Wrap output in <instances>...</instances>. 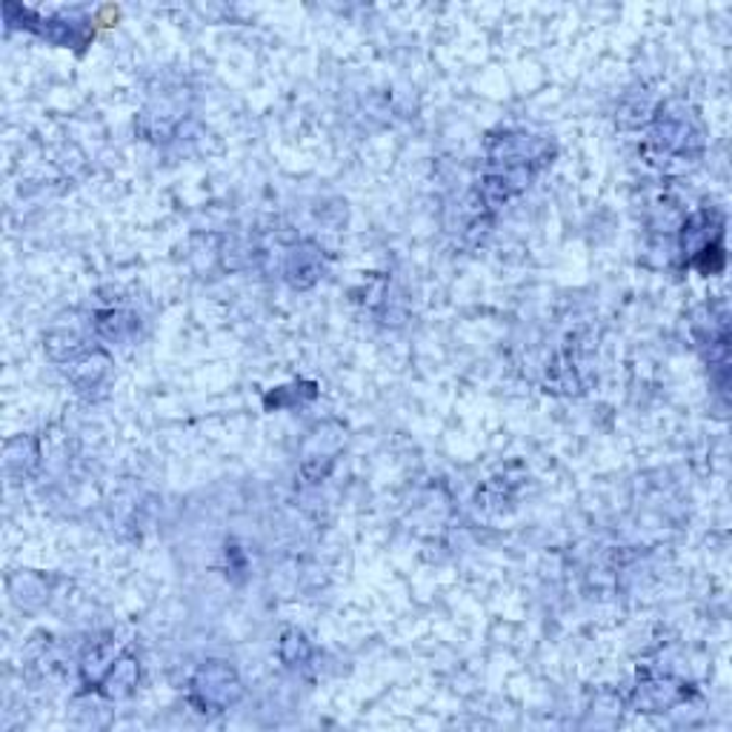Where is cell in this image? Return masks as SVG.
I'll list each match as a JSON object with an SVG mask.
<instances>
[{
	"label": "cell",
	"mask_w": 732,
	"mask_h": 732,
	"mask_svg": "<svg viewBox=\"0 0 732 732\" xmlns=\"http://www.w3.org/2000/svg\"><path fill=\"white\" fill-rule=\"evenodd\" d=\"M192 698L204 709H227L241 698V681H237L235 669L221 662L206 664L197 669L192 678Z\"/></svg>",
	"instance_id": "1"
},
{
	"label": "cell",
	"mask_w": 732,
	"mask_h": 732,
	"mask_svg": "<svg viewBox=\"0 0 732 732\" xmlns=\"http://www.w3.org/2000/svg\"><path fill=\"white\" fill-rule=\"evenodd\" d=\"M655 143L662 146V152L667 155H678V158H684L695 150H701V138L695 132V127L690 124V118L684 115H667V118H658V127L653 132Z\"/></svg>",
	"instance_id": "2"
},
{
	"label": "cell",
	"mask_w": 732,
	"mask_h": 732,
	"mask_svg": "<svg viewBox=\"0 0 732 732\" xmlns=\"http://www.w3.org/2000/svg\"><path fill=\"white\" fill-rule=\"evenodd\" d=\"M138 684V664L132 658H120L115 667L106 669V676H103V686L101 693L106 698H124L129 695Z\"/></svg>",
	"instance_id": "3"
}]
</instances>
